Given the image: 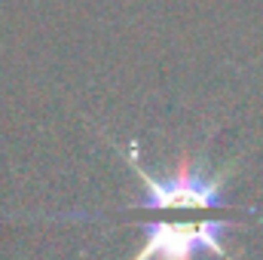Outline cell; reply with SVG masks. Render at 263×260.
<instances>
[{"label": "cell", "instance_id": "obj_1", "mask_svg": "<svg viewBox=\"0 0 263 260\" xmlns=\"http://www.w3.org/2000/svg\"><path fill=\"white\" fill-rule=\"evenodd\" d=\"M123 156L129 162L132 175L141 181L144 199L129 202L123 208H144V211H202V208H236L227 199V181L233 178V169L239 165V159H230L220 169L208 165L205 150L202 153H184L168 175H153L144 159H141V147L132 141L129 147H123Z\"/></svg>", "mask_w": 263, "mask_h": 260}, {"label": "cell", "instance_id": "obj_2", "mask_svg": "<svg viewBox=\"0 0 263 260\" xmlns=\"http://www.w3.org/2000/svg\"><path fill=\"white\" fill-rule=\"evenodd\" d=\"M141 230L144 239L132 260H196L199 254L233 260L223 248L230 220H147Z\"/></svg>", "mask_w": 263, "mask_h": 260}]
</instances>
